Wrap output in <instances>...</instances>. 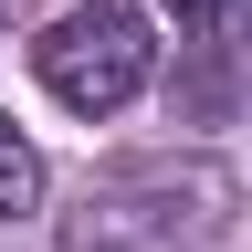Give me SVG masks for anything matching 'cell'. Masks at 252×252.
<instances>
[{
	"label": "cell",
	"instance_id": "cell-2",
	"mask_svg": "<svg viewBox=\"0 0 252 252\" xmlns=\"http://www.w3.org/2000/svg\"><path fill=\"white\" fill-rule=\"evenodd\" d=\"M32 74H42V94H53V105H74V116L137 105L147 74H158L147 11H137V0H74V11L32 42Z\"/></svg>",
	"mask_w": 252,
	"mask_h": 252
},
{
	"label": "cell",
	"instance_id": "cell-4",
	"mask_svg": "<svg viewBox=\"0 0 252 252\" xmlns=\"http://www.w3.org/2000/svg\"><path fill=\"white\" fill-rule=\"evenodd\" d=\"M158 11H179V32H220L242 0H158Z\"/></svg>",
	"mask_w": 252,
	"mask_h": 252
},
{
	"label": "cell",
	"instance_id": "cell-1",
	"mask_svg": "<svg viewBox=\"0 0 252 252\" xmlns=\"http://www.w3.org/2000/svg\"><path fill=\"white\" fill-rule=\"evenodd\" d=\"M231 220V179L210 158H147L84 189V210L63 220V252H210Z\"/></svg>",
	"mask_w": 252,
	"mask_h": 252
},
{
	"label": "cell",
	"instance_id": "cell-3",
	"mask_svg": "<svg viewBox=\"0 0 252 252\" xmlns=\"http://www.w3.org/2000/svg\"><path fill=\"white\" fill-rule=\"evenodd\" d=\"M32 200H42V147H32L21 126L0 116V220H21Z\"/></svg>",
	"mask_w": 252,
	"mask_h": 252
},
{
	"label": "cell",
	"instance_id": "cell-5",
	"mask_svg": "<svg viewBox=\"0 0 252 252\" xmlns=\"http://www.w3.org/2000/svg\"><path fill=\"white\" fill-rule=\"evenodd\" d=\"M0 11H11V0H0Z\"/></svg>",
	"mask_w": 252,
	"mask_h": 252
}]
</instances>
